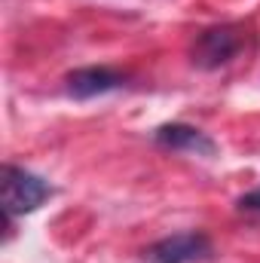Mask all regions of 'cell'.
I'll return each mask as SVG.
<instances>
[{"instance_id": "obj_1", "label": "cell", "mask_w": 260, "mask_h": 263, "mask_svg": "<svg viewBox=\"0 0 260 263\" xmlns=\"http://www.w3.org/2000/svg\"><path fill=\"white\" fill-rule=\"evenodd\" d=\"M49 196H52V187L40 175H34L28 168H18V165H3V175H0V205L6 211V217L31 214Z\"/></svg>"}, {"instance_id": "obj_2", "label": "cell", "mask_w": 260, "mask_h": 263, "mask_svg": "<svg viewBox=\"0 0 260 263\" xmlns=\"http://www.w3.org/2000/svg\"><path fill=\"white\" fill-rule=\"evenodd\" d=\"M242 28L239 25H217L199 34V40L193 43V65L202 70H214V67L227 65L239 49H242Z\"/></svg>"}, {"instance_id": "obj_3", "label": "cell", "mask_w": 260, "mask_h": 263, "mask_svg": "<svg viewBox=\"0 0 260 263\" xmlns=\"http://www.w3.org/2000/svg\"><path fill=\"white\" fill-rule=\"evenodd\" d=\"M211 257V242L205 233H175L162 242H156L150 251H147V260L150 263H196Z\"/></svg>"}, {"instance_id": "obj_4", "label": "cell", "mask_w": 260, "mask_h": 263, "mask_svg": "<svg viewBox=\"0 0 260 263\" xmlns=\"http://www.w3.org/2000/svg\"><path fill=\"white\" fill-rule=\"evenodd\" d=\"M156 141L169 150H187V153H202V156H214L217 144L196 126L187 123H169V126H159L156 129Z\"/></svg>"}, {"instance_id": "obj_5", "label": "cell", "mask_w": 260, "mask_h": 263, "mask_svg": "<svg viewBox=\"0 0 260 263\" xmlns=\"http://www.w3.org/2000/svg\"><path fill=\"white\" fill-rule=\"evenodd\" d=\"M123 86V73L110 67H80L67 77V92L73 98H95Z\"/></svg>"}, {"instance_id": "obj_6", "label": "cell", "mask_w": 260, "mask_h": 263, "mask_svg": "<svg viewBox=\"0 0 260 263\" xmlns=\"http://www.w3.org/2000/svg\"><path fill=\"white\" fill-rule=\"evenodd\" d=\"M239 208L242 211H260V187H254L251 193H245L239 199Z\"/></svg>"}]
</instances>
